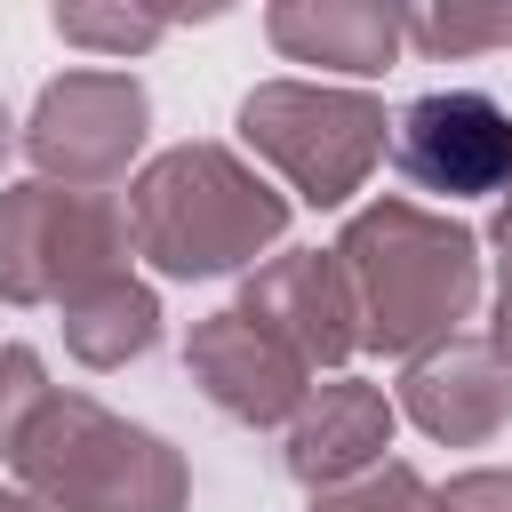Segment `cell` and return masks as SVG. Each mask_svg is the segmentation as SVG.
I'll list each match as a JSON object with an SVG mask.
<instances>
[{
    "mask_svg": "<svg viewBox=\"0 0 512 512\" xmlns=\"http://www.w3.org/2000/svg\"><path fill=\"white\" fill-rule=\"evenodd\" d=\"M336 264L360 304V352L416 360V352L448 344L480 304V232L456 216H432L400 192L368 200L344 224Z\"/></svg>",
    "mask_w": 512,
    "mask_h": 512,
    "instance_id": "1",
    "label": "cell"
},
{
    "mask_svg": "<svg viewBox=\"0 0 512 512\" xmlns=\"http://www.w3.org/2000/svg\"><path fill=\"white\" fill-rule=\"evenodd\" d=\"M128 232L160 280H216L288 232V192L264 184L232 144H168L128 184Z\"/></svg>",
    "mask_w": 512,
    "mask_h": 512,
    "instance_id": "2",
    "label": "cell"
},
{
    "mask_svg": "<svg viewBox=\"0 0 512 512\" xmlns=\"http://www.w3.org/2000/svg\"><path fill=\"white\" fill-rule=\"evenodd\" d=\"M8 472L48 512H184L192 504L184 456L88 392H56Z\"/></svg>",
    "mask_w": 512,
    "mask_h": 512,
    "instance_id": "3",
    "label": "cell"
},
{
    "mask_svg": "<svg viewBox=\"0 0 512 512\" xmlns=\"http://www.w3.org/2000/svg\"><path fill=\"white\" fill-rule=\"evenodd\" d=\"M240 144L288 176L304 208H344L368 168L392 152V120L368 88H328V80H264L240 96Z\"/></svg>",
    "mask_w": 512,
    "mask_h": 512,
    "instance_id": "4",
    "label": "cell"
},
{
    "mask_svg": "<svg viewBox=\"0 0 512 512\" xmlns=\"http://www.w3.org/2000/svg\"><path fill=\"white\" fill-rule=\"evenodd\" d=\"M136 256L128 200L72 184H8L0 192V296L8 304H72L96 280H120Z\"/></svg>",
    "mask_w": 512,
    "mask_h": 512,
    "instance_id": "5",
    "label": "cell"
},
{
    "mask_svg": "<svg viewBox=\"0 0 512 512\" xmlns=\"http://www.w3.org/2000/svg\"><path fill=\"white\" fill-rule=\"evenodd\" d=\"M144 128H152V104H144V80L136 72H64L40 88L32 120H24V160L48 176V184H72V192H104L128 176V160L144 152Z\"/></svg>",
    "mask_w": 512,
    "mask_h": 512,
    "instance_id": "6",
    "label": "cell"
},
{
    "mask_svg": "<svg viewBox=\"0 0 512 512\" xmlns=\"http://www.w3.org/2000/svg\"><path fill=\"white\" fill-rule=\"evenodd\" d=\"M392 168L432 200L512 192V112L488 88H432L392 120Z\"/></svg>",
    "mask_w": 512,
    "mask_h": 512,
    "instance_id": "7",
    "label": "cell"
},
{
    "mask_svg": "<svg viewBox=\"0 0 512 512\" xmlns=\"http://www.w3.org/2000/svg\"><path fill=\"white\" fill-rule=\"evenodd\" d=\"M240 312L256 328H272L312 376L320 368H344L360 352V304H352V280H344L336 248H280L240 288Z\"/></svg>",
    "mask_w": 512,
    "mask_h": 512,
    "instance_id": "8",
    "label": "cell"
},
{
    "mask_svg": "<svg viewBox=\"0 0 512 512\" xmlns=\"http://www.w3.org/2000/svg\"><path fill=\"white\" fill-rule=\"evenodd\" d=\"M184 368H192V384L232 424H296V408L312 400V368L272 328H256L240 304L232 312H208L184 336Z\"/></svg>",
    "mask_w": 512,
    "mask_h": 512,
    "instance_id": "9",
    "label": "cell"
},
{
    "mask_svg": "<svg viewBox=\"0 0 512 512\" xmlns=\"http://www.w3.org/2000/svg\"><path fill=\"white\" fill-rule=\"evenodd\" d=\"M416 432L448 440V448H488L512 424V360L488 336H448L432 352H416L400 368V400H392Z\"/></svg>",
    "mask_w": 512,
    "mask_h": 512,
    "instance_id": "10",
    "label": "cell"
},
{
    "mask_svg": "<svg viewBox=\"0 0 512 512\" xmlns=\"http://www.w3.org/2000/svg\"><path fill=\"white\" fill-rule=\"evenodd\" d=\"M392 424H400V408H392L384 384H368V376H328V384H312V400L296 408L280 464H288V480H304L312 496H320V488H344V480H360V472L384 464Z\"/></svg>",
    "mask_w": 512,
    "mask_h": 512,
    "instance_id": "11",
    "label": "cell"
},
{
    "mask_svg": "<svg viewBox=\"0 0 512 512\" xmlns=\"http://www.w3.org/2000/svg\"><path fill=\"white\" fill-rule=\"evenodd\" d=\"M264 32L288 64H320L352 80H376L400 56V8L384 0H280L264 8Z\"/></svg>",
    "mask_w": 512,
    "mask_h": 512,
    "instance_id": "12",
    "label": "cell"
},
{
    "mask_svg": "<svg viewBox=\"0 0 512 512\" xmlns=\"http://www.w3.org/2000/svg\"><path fill=\"white\" fill-rule=\"evenodd\" d=\"M160 344V296L144 280H96L88 296L64 304V352L80 368H128Z\"/></svg>",
    "mask_w": 512,
    "mask_h": 512,
    "instance_id": "13",
    "label": "cell"
},
{
    "mask_svg": "<svg viewBox=\"0 0 512 512\" xmlns=\"http://www.w3.org/2000/svg\"><path fill=\"white\" fill-rule=\"evenodd\" d=\"M400 40L424 48V56L512 48V8H400Z\"/></svg>",
    "mask_w": 512,
    "mask_h": 512,
    "instance_id": "14",
    "label": "cell"
},
{
    "mask_svg": "<svg viewBox=\"0 0 512 512\" xmlns=\"http://www.w3.org/2000/svg\"><path fill=\"white\" fill-rule=\"evenodd\" d=\"M312 512H440V488H432L416 464L384 456L376 472H360V480H344V488H320Z\"/></svg>",
    "mask_w": 512,
    "mask_h": 512,
    "instance_id": "15",
    "label": "cell"
},
{
    "mask_svg": "<svg viewBox=\"0 0 512 512\" xmlns=\"http://www.w3.org/2000/svg\"><path fill=\"white\" fill-rule=\"evenodd\" d=\"M48 400H56L48 360L32 344H0V464H16V448H24V432L40 424Z\"/></svg>",
    "mask_w": 512,
    "mask_h": 512,
    "instance_id": "16",
    "label": "cell"
},
{
    "mask_svg": "<svg viewBox=\"0 0 512 512\" xmlns=\"http://www.w3.org/2000/svg\"><path fill=\"white\" fill-rule=\"evenodd\" d=\"M48 24H56V40H72V48L136 56V48H152V40H160L176 16H160V8H56Z\"/></svg>",
    "mask_w": 512,
    "mask_h": 512,
    "instance_id": "17",
    "label": "cell"
},
{
    "mask_svg": "<svg viewBox=\"0 0 512 512\" xmlns=\"http://www.w3.org/2000/svg\"><path fill=\"white\" fill-rule=\"evenodd\" d=\"M440 512H512V472L504 464H472L440 488Z\"/></svg>",
    "mask_w": 512,
    "mask_h": 512,
    "instance_id": "18",
    "label": "cell"
},
{
    "mask_svg": "<svg viewBox=\"0 0 512 512\" xmlns=\"http://www.w3.org/2000/svg\"><path fill=\"white\" fill-rule=\"evenodd\" d=\"M488 344L512 360V248H504V272H496V336Z\"/></svg>",
    "mask_w": 512,
    "mask_h": 512,
    "instance_id": "19",
    "label": "cell"
},
{
    "mask_svg": "<svg viewBox=\"0 0 512 512\" xmlns=\"http://www.w3.org/2000/svg\"><path fill=\"white\" fill-rule=\"evenodd\" d=\"M0 512H48L40 496H24V488H0Z\"/></svg>",
    "mask_w": 512,
    "mask_h": 512,
    "instance_id": "20",
    "label": "cell"
},
{
    "mask_svg": "<svg viewBox=\"0 0 512 512\" xmlns=\"http://www.w3.org/2000/svg\"><path fill=\"white\" fill-rule=\"evenodd\" d=\"M0 160H8V104H0Z\"/></svg>",
    "mask_w": 512,
    "mask_h": 512,
    "instance_id": "21",
    "label": "cell"
}]
</instances>
